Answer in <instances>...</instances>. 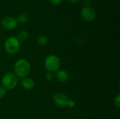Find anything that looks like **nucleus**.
Returning a JSON list of instances; mask_svg holds the SVG:
<instances>
[{
  "label": "nucleus",
  "mask_w": 120,
  "mask_h": 119,
  "mask_svg": "<svg viewBox=\"0 0 120 119\" xmlns=\"http://www.w3.org/2000/svg\"><path fill=\"white\" fill-rule=\"evenodd\" d=\"M96 11L91 6H84L81 11V16L86 22H93L96 18Z\"/></svg>",
  "instance_id": "6"
},
{
  "label": "nucleus",
  "mask_w": 120,
  "mask_h": 119,
  "mask_svg": "<svg viewBox=\"0 0 120 119\" xmlns=\"http://www.w3.org/2000/svg\"><path fill=\"white\" fill-rule=\"evenodd\" d=\"M55 78L58 81L61 83H65L68 81L69 79V74L67 71L64 69H60L56 72Z\"/></svg>",
  "instance_id": "8"
},
{
  "label": "nucleus",
  "mask_w": 120,
  "mask_h": 119,
  "mask_svg": "<svg viewBox=\"0 0 120 119\" xmlns=\"http://www.w3.org/2000/svg\"><path fill=\"white\" fill-rule=\"evenodd\" d=\"M21 86L25 90H31L34 86V81L30 77H25L21 81Z\"/></svg>",
  "instance_id": "9"
},
{
  "label": "nucleus",
  "mask_w": 120,
  "mask_h": 119,
  "mask_svg": "<svg viewBox=\"0 0 120 119\" xmlns=\"http://www.w3.org/2000/svg\"><path fill=\"white\" fill-rule=\"evenodd\" d=\"M53 77H54V76H53V74L52 72H46V74H45V79H46V80L48 81H52L53 79Z\"/></svg>",
  "instance_id": "14"
},
{
  "label": "nucleus",
  "mask_w": 120,
  "mask_h": 119,
  "mask_svg": "<svg viewBox=\"0 0 120 119\" xmlns=\"http://www.w3.org/2000/svg\"><path fill=\"white\" fill-rule=\"evenodd\" d=\"M30 65L25 59H18L14 64V74L18 78H25L30 72Z\"/></svg>",
  "instance_id": "1"
},
{
  "label": "nucleus",
  "mask_w": 120,
  "mask_h": 119,
  "mask_svg": "<svg viewBox=\"0 0 120 119\" xmlns=\"http://www.w3.org/2000/svg\"><path fill=\"white\" fill-rule=\"evenodd\" d=\"M68 100H69V98L67 97V95H65L64 93H56L53 97V102L56 104V105H57L58 107H61V108L66 107Z\"/></svg>",
  "instance_id": "7"
},
{
  "label": "nucleus",
  "mask_w": 120,
  "mask_h": 119,
  "mask_svg": "<svg viewBox=\"0 0 120 119\" xmlns=\"http://www.w3.org/2000/svg\"><path fill=\"white\" fill-rule=\"evenodd\" d=\"M6 89L4 86H0V99H2L5 97L6 94Z\"/></svg>",
  "instance_id": "15"
},
{
  "label": "nucleus",
  "mask_w": 120,
  "mask_h": 119,
  "mask_svg": "<svg viewBox=\"0 0 120 119\" xmlns=\"http://www.w3.org/2000/svg\"><path fill=\"white\" fill-rule=\"evenodd\" d=\"M69 1H70V2H72V3H75V4H76V3H78V2H79L81 0H68Z\"/></svg>",
  "instance_id": "19"
},
{
  "label": "nucleus",
  "mask_w": 120,
  "mask_h": 119,
  "mask_svg": "<svg viewBox=\"0 0 120 119\" xmlns=\"http://www.w3.org/2000/svg\"><path fill=\"white\" fill-rule=\"evenodd\" d=\"M75 106V102L73 100L69 99V100H68V102H67L66 107H68V108H73Z\"/></svg>",
  "instance_id": "16"
},
{
  "label": "nucleus",
  "mask_w": 120,
  "mask_h": 119,
  "mask_svg": "<svg viewBox=\"0 0 120 119\" xmlns=\"http://www.w3.org/2000/svg\"><path fill=\"white\" fill-rule=\"evenodd\" d=\"M60 66V60L59 58L55 55L47 56L44 60V67L49 72H56L59 70Z\"/></svg>",
  "instance_id": "2"
},
{
  "label": "nucleus",
  "mask_w": 120,
  "mask_h": 119,
  "mask_svg": "<svg viewBox=\"0 0 120 119\" xmlns=\"http://www.w3.org/2000/svg\"><path fill=\"white\" fill-rule=\"evenodd\" d=\"M114 105L115 106L117 107V108H120V95H117L115 99H114Z\"/></svg>",
  "instance_id": "13"
},
{
  "label": "nucleus",
  "mask_w": 120,
  "mask_h": 119,
  "mask_svg": "<svg viewBox=\"0 0 120 119\" xmlns=\"http://www.w3.org/2000/svg\"><path fill=\"white\" fill-rule=\"evenodd\" d=\"M18 24L16 18L12 16H5L1 20V26L6 30H13L15 29Z\"/></svg>",
  "instance_id": "5"
},
{
  "label": "nucleus",
  "mask_w": 120,
  "mask_h": 119,
  "mask_svg": "<svg viewBox=\"0 0 120 119\" xmlns=\"http://www.w3.org/2000/svg\"><path fill=\"white\" fill-rule=\"evenodd\" d=\"M37 43L39 46H45L48 43V39L45 36H39L37 40Z\"/></svg>",
  "instance_id": "12"
},
{
  "label": "nucleus",
  "mask_w": 120,
  "mask_h": 119,
  "mask_svg": "<svg viewBox=\"0 0 120 119\" xmlns=\"http://www.w3.org/2000/svg\"><path fill=\"white\" fill-rule=\"evenodd\" d=\"M84 4L86 5L85 6H89V5L91 4V0H84Z\"/></svg>",
  "instance_id": "18"
},
{
  "label": "nucleus",
  "mask_w": 120,
  "mask_h": 119,
  "mask_svg": "<svg viewBox=\"0 0 120 119\" xmlns=\"http://www.w3.org/2000/svg\"><path fill=\"white\" fill-rule=\"evenodd\" d=\"M18 39V40L20 41V42H25L26 41L28 38H29V34L27 32V31H25V30H22V31H20L18 34V36L16 37Z\"/></svg>",
  "instance_id": "10"
},
{
  "label": "nucleus",
  "mask_w": 120,
  "mask_h": 119,
  "mask_svg": "<svg viewBox=\"0 0 120 119\" xmlns=\"http://www.w3.org/2000/svg\"><path fill=\"white\" fill-rule=\"evenodd\" d=\"M18 23L25 24L27 21V15L25 13H20L16 18Z\"/></svg>",
  "instance_id": "11"
},
{
  "label": "nucleus",
  "mask_w": 120,
  "mask_h": 119,
  "mask_svg": "<svg viewBox=\"0 0 120 119\" xmlns=\"http://www.w3.org/2000/svg\"><path fill=\"white\" fill-rule=\"evenodd\" d=\"M20 48V42L15 36H10L5 41L4 49L8 54L13 55L18 52Z\"/></svg>",
  "instance_id": "3"
},
{
  "label": "nucleus",
  "mask_w": 120,
  "mask_h": 119,
  "mask_svg": "<svg viewBox=\"0 0 120 119\" xmlns=\"http://www.w3.org/2000/svg\"><path fill=\"white\" fill-rule=\"evenodd\" d=\"M2 86L6 90H12L15 88L18 84V77L13 72L6 73L1 79Z\"/></svg>",
  "instance_id": "4"
},
{
  "label": "nucleus",
  "mask_w": 120,
  "mask_h": 119,
  "mask_svg": "<svg viewBox=\"0 0 120 119\" xmlns=\"http://www.w3.org/2000/svg\"><path fill=\"white\" fill-rule=\"evenodd\" d=\"M63 0H50V2L53 5H59L60 4L63 2Z\"/></svg>",
  "instance_id": "17"
}]
</instances>
